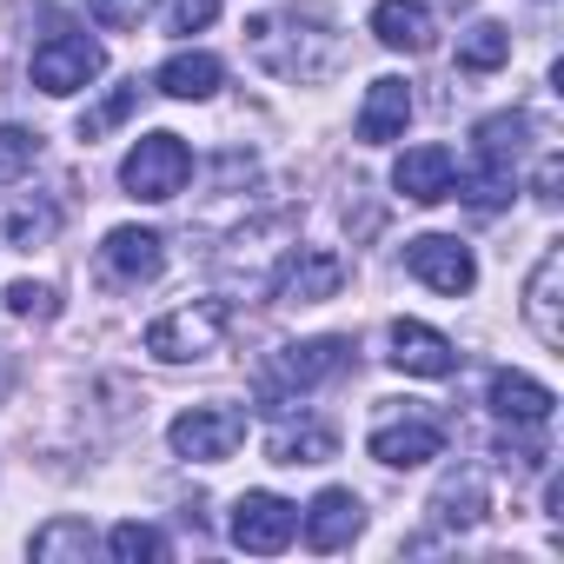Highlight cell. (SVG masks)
I'll list each match as a JSON object with an SVG mask.
<instances>
[{
	"label": "cell",
	"instance_id": "8",
	"mask_svg": "<svg viewBox=\"0 0 564 564\" xmlns=\"http://www.w3.org/2000/svg\"><path fill=\"white\" fill-rule=\"evenodd\" d=\"M226 531H232V544H239V551L272 557V551H286V544H293V531H300V505L272 498V491H246V498L232 505Z\"/></svg>",
	"mask_w": 564,
	"mask_h": 564
},
{
	"label": "cell",
	"instance_id": "26",
	"mask_svg": "<svg viewBox=\"0 0 564 564\" xmlns=\"http://www.w3.org/2000/svg\"><path fill=\"white\" fill-rule=\"evenodd\" d=\"M107 551H113L120 564H153V557H166V538H160L153 524L127 518V524H113V531H107Z\"/></svg>",
	"mask_w": 564,
	"mask_h": 564
},
{
	"label": "cell",
	"instance_id": "14",
	"mask_svg": "<svg viewBox=\"0 0 564 564\" xmlns=\"http://www.w3.org/2000/svg\"><path fill=\"white\" fill-rule=\"evenodd\" d=\"M557 279H564V252L557 246H544V259L531 265V286H524V319H531V333L557 352L564 346V319H557Z\"/></svg>",
	"mask_w": 564,
	"mask_h": 564
},
{
	"label": "cell",
	"instance_id": "5",
	"mask_svg": "<svg viewBox=\"0 0 564 564\" xmlns=\"http://www.w3.org/2000/svg\"><path fill=\"white\" fill-rule=\"evenodd\" d=\"M173 452L193 458V465H226L239 445H246V412L239 405H193L173 419Z\"/></svg>",
	"mask_w": 564,
	"mask_h": 564
},
{
	"label": "cell",
	"instance_id": "10",
	"mask_svg": "<svg viewBox=\"0 0 564 564\" xmlns=\"http://www.w3.org/2000/svg\"><path fill=\"white\" fill-rule=\"evenodd\" d=\"M438 452H445V425L425 419V412H412V419H386V425L372 432V458H379V465H399V471L432 465Z\"/></svg>",
	"mask_w": 564,
	"mask_h": 564
},
{
	"label": "cell",
	"instance_id": "19",
	"mask_svg": "<svg viewBox=\"0 0 564 564\" xmlns=\"http://www.w3.org/2000/svg\"><path fill=\"white\" fill-rule=\"evenodd\" d=\"M432 518H438L445 531H471V524L485 518V485H478V471H452V478L432 491Z\"/></svg>",
	"mask_w": 564,
	"mask_h": 564
},
{
	"label": "cell",
	"instance_id": "12",
	"mask_svg": "<svg viewBox=\"0 0 564 564\" xmlns=\"http://www.w3.org/2000/svg\"><path fill=\"white\" fill-rule=\"evenodd\" d=\"M359 531H366V505H359L346 485H333V491H319V498L306 505V544H313V551H346Z\"/></svg>",
	"mask_w": 564,
	"mask_h": 564
},
{
	"label": "cell",
	"instance_id": "7",
	"mask_svg": "<svg viewBox=\"0 0 564 564\" xmlns=\"http://www.w3.org/2000/svg\"><path fill=\"white\" fill-rule=\"evenodd\" d=\"M405 272L425 279V286L445 293V300H465V293L478 286V259H471V246H458L452 232H419V239H405Z\"/></svg>",
	"mask_w": 564,
	"mask_h": 564
},
{
	"label": "cell",
	"instance_id": "27",
	"mask_svg": "<svg viewBox=\"0 0 564 564\" xmlns=\"http://www.w3.org/2000/svg\"><path fill=\"white\" fill-rule=\"evenodd\" d=\"M34 160H41V133H28V127H0V186L28 180Z\"/></svg>",
	"mask_w": 564,
	"mask_h": 564
},
{
	"label": "cell",
	"instance_id": "32",
	"mask_svg": "<svg viewBox=\"0 0 564 564\" xmlns=\"http://www.w3.org/2000/svg\"><path fill=\"white\" fill-rule=\"evenodd\" d=\"M538 199H557V160L538 166Z\"/></svg>",
	"mask_w": 564,
	"mask_h": 564
},
{
	"label": "cell",
	"instance_id": "11",
	"mask_svg": "<svg viewBox=\"0 0 564 564\" xmlns=\"http://www.w3.org/2000/svg\"><path fill=\"white\" fill-rule=\"evenodd\" d=\"M392 366L412 372V379H452L458 372V346L445 333L419 326V319H399L392 326Z\"/></svg>",
	"mask_w": 564,
	"mask_h": 564
},
{
	"label": "cell",
	"instance_id": "2",
	"mask_svg": "<svg viewBox=\"0 0 564 564\" xmlns=\"http://www.w3.org/2000/svg\"><path fill=\"white\" fill-rule=\"evenodd\" d=\"M226 306L219 300H193V306H173V313H160L153 326H147V352L153 359H166V366H193V359H213L219 352V339H226Z\"/></svg>",
	"mask_w": 564,
	"mask_h": 564
},
{
	"label": "cell",
	"instance_id": "13",
	"mask_svg": "<svg viewBox=\"0 0 564 564\" xmlns=\"http://www.w3.org/2000/svg\"><path fill=\"white\" fill-rule=\"evenodd\" d=\"M452 180H458L452 147H412V153L392 166V186H399L412 206H438V199H452Z\"/></svg>",
	"mask_w": 564,
	"mask_h": 564
},
{
	"label": "cell",
	"instance_id": "1",
	"mask_svg": "<svg viewBox=\"0 0 564 564\" xmlns=\"http://www.w3.org/2000/svg\"><path fill=\"white\" fill-rule=\"evenodd\" d=\"M346 366H352V339H300V346H279V352L252 372V392H259V405L279 419V412H293L300 392L339 379Z\"/></svg>",
	"mask_w": 564,
	"mask_h": 564
},
{
	"label": "cell",
	"instance_id": "28",
	"mask_svg": "<svg viewBox=\"0 0 564 564\" xmlns=\"http://www.w3.org/2000/svg\"><path fill=\"white\" fill-rule=\"evenodd\" d=\"M133 107H140V80L113 87V94H107V100H100L94 113H80V140H100V133H113V127H120V120H127Z\"/></svg>",
	"mask_w": 564,
	"mask_h": 564
},
{
	"label": "cell",
	"instance_id": "24",
	"mask_svg": "<svg viewBox=\"0 0 564 564\" xmlns=\"http://www.w3.org/2000/svg\"><path fill=\"white\" fill-rule=\"evenodd\" d=\"M478 160L485 166H518V153H524V113H491V120H478Z\"/></svg>",
	"mask_w": 564,
	"mask_h": 564
},
{
	"label": "cell",
	"instance_id": "3",
	"mask_svg": "<svg viewBox=\"0 0 564 564\" xmlns=\"http://www.w3.org/2000/svg\"><path fill=\"white\" fill-rule=\"evenodd\" d=\"M186 180H193V147L180 140V133H147V140H133V153L120 160V186L133 193V199H180L186 193Z\"/></svg>",
	"mask_w": 564,
	"mask_h": 564
},
{
	"label": "cell",
	"instance_id": "31",
	"mask_svg": "<svg viewBox=\"0 0 564 564\" xmlns=\"http://www.w3.org/2000/svg\"><path fill=\"white\" fill-rule=\"evenodd\" d=\"M213 14H219V0H180V8H173V34H199Z\"/></svg>",
	"mask_w": 564,
	"mask_h": 564
},
{
	"label": "cell",
	"instance_id": "6",
	"mask_svg": "<svg viewBox=\"0 0 564 564\" xmlns=\"http://www.w3.org/2000/svg\"><path fill=\"white\" fill-rule=\"evenodd\" d=\"M346 279H352V265H346L333 246H293L286 265L272 272V300H286V306H319V300H339Z\"/></svg>",
	"mask_w": 564,
	"mask_h": 564
},
{
	"label": "cell",
	"instance_id": "22",
	"mask_svg": "<svg viewBox=\"0 0 564 564\" xmlns=\"http://www.w3.org/2000/svg\"><path fill=\"white\" fill-rule=\"evenodd\" d=\"M94 551H100V538H94L87 518H54V524L34 531V557H41V564H61V557H80V564H87Z\"/></svg>",
	"mask_w": 564,
	"mask_h": 564
},
{
	"label": "cell",
	"instance_id": "21",
	"mask_svg": "<svg viewBox=\"0 0 564 564\" xmlns=\"http://www.w3.org/2000/svg\"><path fill=\"white\" fill-rule=\"evenodd\" d=\"M61 213L47 199H14L8 213H0V246H14V252H34L41 239H54Z\"/></svg>",
	"mask_w": 564,
	"mask_h": 564
},
{
	"label": "cell",
	"instance_id": "18",
	"mask_svg": "<svg viewBox=\"0 0 564 564\" xmlns=\"http://www.w3.org/2000/svg\"><path fill=\"white\" fill-rule=\"evenodd\" d=\"M219 80H226V67H219L213 54H173V61L153 74V87H160L166 100H213Z\"/></svg>",
	"mask_w": 564,
	"mask_h": 564
},
{
	"label": "cell",
	"instance_id": "15",
	"mask_svg": "<svg viewBox=\"0 0 564 564\" xmlns=\"http://www.w3.org/2000/svg\"><path fill=\"white\" fill-rule=\"evenodd\" d=\"M372 34H379V47H392V54H425V47L438 41L432 8H419V0H379V8H372Z\"/></svg>",
	"mask_w": 564,
	"mask_h": 564
},
{
	"label": "cell",
	"instance_id": "29",
	"mask_svg": "<svg viewBox=\"0 0 564 564\" xmlns=\"http://www.w3.org/2000/svg\"><path fill=\"white\" fill-rule=\"evenodd\" d=\"M8 313L14 319H54L61 306H54V286H41V279H14V286H8Z\"/></svg>",
	"mask_w": 564,
	"mask_h": 564
},
{
	"label": "cell",
	"instance_id": "20",
	"mask_svg": "<svg viewBox=\"0 0 564 564\" xmlns=\"http://www.w3.org/2000/svg\"><path fill=\"white\" fill-rule=\"evenodd\" d=\"M339 452V438L326 432V425H279L272 438H265V458L272 465H326Z\"/></svg>",
	"mask_w": 564,
	"mask_h": 564
},
{
	"label": "cell",
	"instance_id": "30",
	"mask_svg": "<svg viewBox=\"0 0 564 564\" xmlns=\"http://www.w3.org/2000/svg\"><path fill=\"white\" fill-rule=\"evenodd\" d=\"M87 14H94L100 28H113V34H127V28H140V21L153 14V0H87Z\"/></svg>",
	"mask_w": 564,
	"mask_h": 564
},
{
	"label": "cell",
	"instance_id": "16",
	"mask_svg": "<svg viewBox=\"0 0 564 564\" xmlns=\"http://www.w3.org/2000/svg\"><path fill=\"white\" fill-rule=\"evenodd\" d=\"M405 120H412V87L405 80H372L366 87V107H359V140L366 147H386V140H399L405 133Z\"/></svg>",
	"mask_w": 564,
	"mask_h": 564
},
{
	"label": "cell",
	"instance_id": "4",
	"mask_svg": "<svg viewBox=\"0 0 564 564\" xmlns=\"http://www.w3.org/2000/svg\"><path fill=\"white\" fill-rule=\"evenodd\" d=\"M107 74V54H100V41H87V34H47L41 47H34V87L41 94H54V100H67V94H80L87 80H100Z\"/></svg>",
	"mask_w": 564,
	"mask_h": 564
},
{
	"label": "cell",
	"instance_id": "17",
	"mask_svg": "<svg viewBox=\"0 0 564 564\" xmlns=\"http://www.w3.org/2000/svg\"><path fill=\"white\" fill-rule=\"evenodd\" d=\"M491 412L505 419V425H551V386H538V379H524V372H491Z\"/></svg>",
	"mask_w": 564,
	"mask_h": 564
},
{
	"label": "cell",
	"instance_id": "9",
	"mask_svg": "<svg viewBox=\"0 0 564 564\" xmlns=\"http://www.w3.org/2000/svg\"><path fill=\"white\" fill-rule=\"evenodd\" d=\"M160 265H166V239L147 226H113L100 246V272L120 286H147V279H160Z\"/></svg>",
	"mask_w": 564,
	"mask_h": 564
},
{
	"label": "cell",
	"instance_id": "25",
	"mask_svg": "<svg viewBox=\"0 0 564 564\" xmlns=\"http://www.w3.org/2000/svg\"><path fill=\"white\" fill-rule=\"evenodd\" d=\"M452 186H458V199H465V206H478V213H498V206L518 193V186H511V173H505V166H485V160H478L465 180H452Z\"/></svg>",
	"mask_w": 564,
	"mask_h": 564
},
{
	"label": "cell",
	"instance_id": "23",
	"mask_svg": "<svg viewBox=\"0 0 564 564\" xmlns=\"http://www.w3.org/2000/svg\"><path fill=\"white\" fill-rule=\"evenodd\" d=\"M505 61H511V34L498 21H478V28L458 34V67L465 74H498Z\"/></svg>",
	"mask_w": 564,
	"mask_h": 564
}]
</instances>
